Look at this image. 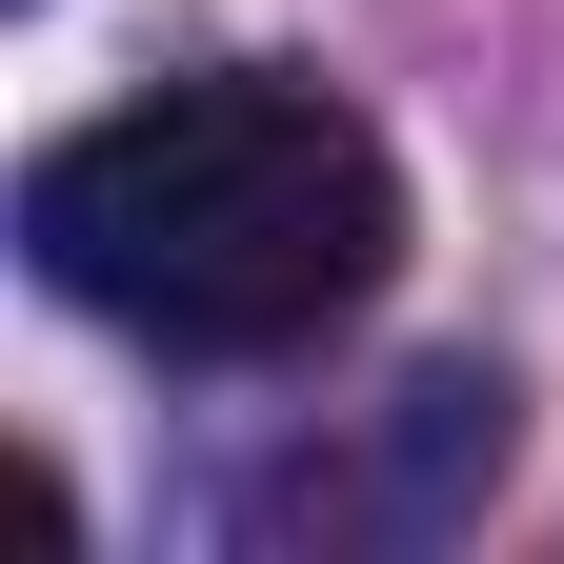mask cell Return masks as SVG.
Returning <instances> with one entry per match:
<instances>
[{
    "mask_svg": "<svg viewBox=\"0 0 564 564\" xmlns=\"http://www.w3.org/2000/svg\"><path fill=\"white\" fill-rule=\"evenodd\" d=\"M21 262L162 364H303L383 303L403 162L343 82H282V61L141 82L21 162Z\"/></svg>",
    "mask_w": 564,
    "mask_h": 564,
    "instance_id": "1",
    "label": "cell"
}]
</instances>
